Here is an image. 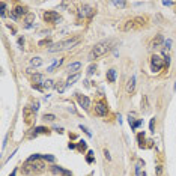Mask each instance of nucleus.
<instances>
[{"instance_id":"1","label":"nucleus","mask_w":176,"mask_h":176,"mask_svg":"<svg viewBox=\"0 0 176 176\" xmlns=\"http://www.w3.org/2000/svg\"><path fill=\"white\" fill-rule=\"evenodd\" d=\"M45 161L41 158V155H32L30 158L24 162L23 166V172L26 175L29 173H42L45 170Z\"/></svg>"},{"instance_id":"2","label":"nucleus","mask_w":176,"mask_h":176,"mask_svg":"<svg viewBox=\"0 0 176 176\" xmlns=\"http://www.w3.org/2000/svg\"><path fill=\"white\" fill-rule=\"evenodd\" d=\"M112 45H113L112 39H107V41H101V42L95 44V47L90 50V53H89V60H95V59L104 56L107 51H110Z\"/></svg>"},{"instance_id":"3","label":"nucleus","mask_w":176,"mask_h":176,"mask_svg":"<svg viewBox=\"0 0 176 176\" xmlns=\"http://www.w3.org/2000/svg\"><path fill=\"white\" fill-rule=\"evenodd\" d=\"M80 42L78 38H72V39H65V41H60V42H56V44H51L48 51L50 53H56V51H63V50H69L75 47V45Z\"/></svg>"},{"instance_id":"4","label":"nucleus","mask_w":176,"mask_h":176,"mask_svg":"<svg viewBox=\"0 0 176 176\" xmlns=\"http://www.w3.org/2000/svg\"><path fill=\"white\" fill-rule=\"evenodd\" d=\"M148 18L146 17H134V18H129L128 21H125L120 26V30L123 32H129V30H135V29H140L146 24Z\"/></svg>"},{"instance_id":"5","label":"nucleus","mask_w":176,"mask_h":176,"mask_svg":"<svg viewBox=\"0 0 176 176\" xmlns=\"http://www.w3.org/2000/svg\"><path fill=\"white\" fill-rule=\"evenodd\" d=\"M164 65H166V62L162 60L161 56L154 54V56L151 57V68H152L154 72H158V71H161L162 68H164Z\"/></svg>"},{"instance_id":"6","label":"nucleus","mask_w":176,"mask_h":176,"mask_svg":"<svg viewBox=\"0 0 176 176\" xmlns=\"http://www.w3.org/2000/svg\"><path fill=\"white\" fill-rule=\"evenodd\" d=\"M44 20L47 23H56V21H60L62 18L56 11H47V12H44Z\"/></svg>"},{"instance_id":"7","label":"nucleus","mask_w":176,"mask_h":176,"mask_svg":"<svg viewBox=\"0 0 176 176\" xmlns=\"http://www.w3.org/2000/svg\"><path fill=\"white\" fill-rule=\"evenodd\" d=\"M95 14V9L92 8V6H89V5H83L81 8H80V17H87L90 18Z\"/></svg>"},{"instance_id":"8","label":"nucleus","mask_w":176,"mask_h":176,"mask_svg":"<svg viewBox=\"0 0 176 176\" xmlns=\"http://www.w3.org/2000/svg\"><path fill=\"white\" fill-rule=\"evenodd\" d=\"M95 113H96L98 116H106V114H107V106L104 104V101L96 102V106H95Z\"/></svg>"},{"instance_id":"9","label":"nucleus","mask_w":176,"mask_h":176,"mask_svg":"<svg viewBox=\"0 0 176 176\" xmlns=\"http://www.w3.org/2000/svg\"><path fill=\"white\" fill-rule=\"evenodd\" d=\"M78 104H80V107H83L84 110H89V107H90V100L87 96H84V95H78Z\"/></svg>"},{"instance_id":"10","label":"nucleus","mask_w":176,"mask_h":176,"mask_svg":"<svg viewBox=\"0 0 176 176\" xmlns=\"http://www.w3.org/2000/svg\"><path fill=\"white\" fill-rule=\"evenodd\" d=\"M81 69V63L80 62H74V63H71L69 66L66 68V71L71 74V75H74V74H78V71Z\"/></svg>"},{"instance_id":"11","label":"nucleus","mask_w":176,"mask_h":176,"mask_svg":"<svg viewBox=\"0 0 176 176\" xmlns=\"http://www.w3.org/2000/svg\"><path fill=\"white\" fill-rule=\"evenodd\" d=\"M26 12H27V9H26L24 6H20V5H18V6H15V8H14V12L11 14V17L15 20V18H18L20 15H24Z\"/></svg>"},{"instance_id":"12","label":"nucleus","mask_w":176,"mask_h":176,"mask_svg":"<svg viewBox=\"0 0 176 176\" xmlns=\"http://www.w3.org/2000/svg\"><path fill=\"white\" fill-rule=\"evenodd\" d=\"M135 90V77L131 75V78L128 80V84H127V92L128 93H134Z\"/></svg>"},{"instance_id":"13","label":"nucleus","mask_w":176,"mask_h":176,"mask_svg":"<svg viewBox=\"0 0 176 176\" xmlns=\"http://www.w3.org/2000/svg\"><path fill=\"white\" fill-rule=\"evenodd\" d=\"M162 42H164V39H162L161 35H156V38L152 39V42H151V47L152 48H156V47H161Z\"/></svg>"},{"instance_id":"14","label":"nucleus","mask_w":176,"mask_h":176,"mask_svg":"<svg viewBox=\"0 0 176 176\" xmlns=\"http://www.w3.org/2000/svg\"><path fill=\"white\" fill-rule=\"evenodd\" d=\"M44 81L45 80H44V75L42 74H35L33 75V86H39V87H41Z\"/></svg>"},{"instance_id":"15","label":"nucleus","mask_w":176,"mask_h":176,"mask_svg":"<svg viewBox=\"0 0 176 176\" xmlns=\"http://www.w3.org/2000/svg\"><path fill=\"white\" fill-rule=\"evenodd\" d=\"M80 80V74H74V75H69V78L66 80V83H65V86L66 87H69L71 84H74L75 81H78Z\"/></svg>"},{"instance_id":"16","label":"nucleus","mask_w":176,"mask_h":176,"mask_svg":"<svg viewBox=\"0 0 176 176\" xmlns=\"http://www.w3.org/2000/svg\"><path fill=\"white\" fill-rule=\"evenodd\" d=\"M62 62H63V59H56V60H54V63L53 65H51V66H48V72H53V71L56 69V68H59V66H60V65H62Z\"/></svg>"},{"instance_id":"17","label":"nucleus","mask_w":176,"mask_h":176,"mask_svg":"<svg viewBox=\"0 0 176 176\" xmlns=\"http://www.w3.org/2000/svg\"><path fill=\"white\" fill-rule=\"evenodd\" d=\"M107 80H108L110 83H114V81H116V69L107 71Z\"/></svg>"},{"instance_id":"18","label":"nucleus","mask_w":176,"mask_h":176,"mask_svg":"<svg viewBox=\"0 0 176 176\" xmlns=\"http://www.w3.org/2000/svg\"><path fill=\"white\" fill-rule=\"evenodd\" d=\"M42 63H44V62H42L41 57H33V59H30V65H32V66H35V68H39Z\"/></svg>"},{"instance_id":"19","label":"nucleus","mask_w":176,"mask_h":176,"mask_svg":"<svg viewBox=\"0 0 176 176\" xmlns=\"http://www.w3.org/2000/svg\"><path fill=\"white\" fill-rule=\"evenodd\" d=\"M32 112H33L32 107H26L24 108V117H26V122H27V123L32 120Z\"/></svg>"},{"instance_id":"20","label":"nucleus","mask_w":176,"mask_h":176,"mask_svg":"<svg viewBox=\"0 0 176 176\" xmlns=\"http://www.w3.org/2000/svg\"><path fill=\"white\" fill-rule=\"evenodd\" d=\"M41 87H42V89H51V87H56V84H54L53 80H45V81L42 83Z\"/></svg>"},{"instance_id":"21","label":"nucleus","mask_w":176,"mask_h":176,"mask_svg":"<svg viewBox=\"0 0 176 176\" xmlns=\"http://www.w3.org/2000/svg\"><path fill=\"white\" fill-rule=\"evenodd\" d=\"M33 20H35V15L33 14H27V15H26V23H27V27H32V21H33Z\"/></svg>"},{"instance_id":"22","label":"nucleus","mask_w":176,"mask_h":176,"mask_svg":"<svg viewBox=\"0 0 176 176\" xmlns=\"http://www.w3.org/2000/svg\"><path fill=\"white\" fill-rule=\"evenodd\" d=\"M141 166H145V162H143V161H139V162H137V166H135V175H137V176H140V169H141Z\"/></svg>"},{"instance_id":"23","label":"nucleus","mask_w":176,"mask_h":176,"mask_svg":"<svg viewBox=\"0 0 176 176\" xmlns=\"http://www.w3.org/2000/svg\"><path fill=\"white\" fill-rule=\"evenodd\" d=\"M0 6H2V11H0V17L3 18V17L6 15V12H5V11H6V3H5V2H0Z\"/></svg>"},{"instance_id":"24","label":"nucleus","mask_w":176,"mask_h":176,"mask_svg":"<svg viewBox=\"0 0 176 176\" xmlns=\"http://www.w3.org/2000/svg\"><path fill=\"white\" fill-rule=\"evenodd\" d=\"M113 5L116 6V8H125L127 2H113Z\"/></svg>"},{"instance_id":"25","label":"nucleus","mask_w":176,"mask_h":176,"mask_svg":"<svg viewBox=\"0 0 176 176\" xmlns=\"http://www.w3.org/2000/svg\"><path fill=\"white\" fill-rule=\"evenodd\" d=\"M41 158L42 160H47V161H51V162L54 161V156L53 155H41Z\"/></svg>"},{"instance_id":"26","label":"nucleus","mask_w":176,"mask_h":176,"mask_svg":"<svg viewBox=\"0 0 176 176\" xmlns=\"http://www.w3.org/2000/svg\"><path fill=\"white\" fill-rule=\"evenodd\" d=\"M32 110H33V113H36L38 110H39V102L38 101H35L33 104H32Z\"/></svg>"},{"instance_id":"27","label":"nucleus","mask_w":176,"mask_h":176,"mask_svg":"<svg viewBox=\"0 0 176 176\" xmlns=\"http://www.w3.org/2000/svg\"><path fill=\"white\" fill-rule=\"evenodd\" d=\"M96 71V65H90V66L87 68V74H93Z\"/></svg>"},{"instance_id":"28","label":"nucleus","mask_w":176,"mask_h":176,"mask_svg":"<svg viewBox=\"0 0 176 176\" xmlns=\"http://www.w3.org/2000/svg\"><path fill=\"white\" fill-rule=\"evenodd\" d=\"M140 125H141V120H137V122H133V123H131V128L135 129V128H139Z\"/></svg>"},{"instance_id":"29","label":"nucleus","mask_w":176,"mask_h":176,"mask_svg":"<svg viewBox=\"0 0 176 176\" xmlns=\"http://www.w3.org/2000/svg\"><path fill=\"white\" fill-rule=\"evenodd\" d=\"M44 119H45V120H54V119H56V116H54V114H45V116H44Z\"/></svg>"},{"instance_id":"30","label":"nucleus","mask_w":176,"mask_h":176,"mask_svg":"<svg viewBox=\"0 0 176 176\" xmlns=\"http://www.w3.org/2000/svg\"><path fill=\"white\" fill-rule=\"evenodd\" d=\"M45 44L50 45V44H51V41H50V39H44V41H39V47H42V45H45Z\"/></svg>"},{"instance_id":"31","label":"nucleus","mask_w":176,"mask_h":176,"mask_svg":"<svg viewBox=\"0 0 176 176\" xmlns=\"http://www.w3.org/2000/svg\"><path fill=\"white\" fill-rule=\"evenodd\" d=\"M35 131L36 133H47V129L42 128V127H38V128H35Z\"/></svg>"},{"instance_id":"32","label":"nucleus","mask_w":176,"mask_h":176,"mask_svg":"<svg viewBox=\"0 0 176 176\" xmlns=\"http://www.w3.org/2000/svg\"><path fill=\"white\" fill-rule=\"evenodd\" d=\"M78 148H80L81 151H84V149H86V141H80V145H78Z\"/></svg>"},{"instance_id":"33","label":"nucleus","mask_w":176,"mask_h":176,"mask_svg":"<svg viewBox=\"0 0 176 176\" xmlns=\"http://www.w3.org/2000/svg\"><path fill=\"white\" fill-rule=\"evenodd\" d=\"M154 127H155V119H151V123H149V128H151V131H154Z\"/></svg>"},{"instance_id":"34","label":"nucleus","mask_w":176,"mask_h":176,"mask_svg":"<svg viewBox=\"0 0 176 176\" xmlns=\"http://www.w3.org/2000/svg\"><path fill=\"white\" fill-rule=\"evenodd\" d=\"M60 175H62V176H72V175H71V172H68V170H62Z\"/></svg>"},{"instance_id":"35","label":"nucleus","mask_w":176,"mask_h":176,"mask_svg":"<svg viewBox=\"0 0 176 176\" xmlns=\"http://www.w3.org/2000/svg\"><path fill=\"white\" fill-rule=\"evenodd\" d=\"M141 140H145V134H143V133H140V134H139V141H140V146H141Z\"/></svg>"},{"instance_id":"36","label":"nucleus","mask_w":176,"mask_h":176,"mask_svg":"<svg viewBox=\"0 0 176 176\" xmlns=\"http://www.w3.org/2000/svg\"><path fill=\"white\" fill-rule=\"evenodd\" d=\"M104 155H106V158L110 161V160H112V156H110V154H108V151H107V149H106V151H104Z\"/></svg>"},{"instance_id":"37","label":"nucleus","mask_w":176,"mask_h":176,"mask_svg":"<svg viewBox=\"0 0 176 176\" xmlns=\"http://www.w3.org/2000/svg\"><path fill=\"white\" fill-rule=\"evenodd\" d=\"M164 45H166L167 48H170V45H172V41H170V39H167V41L164 42Z\"/></svg>"},{"instance_id":"38","label":"nucleus","mask_w":176,"mask_h":176,"mask_svg":"<svg viewBox=\"0 0 176 176\" xmlns=\"http://www.w3.org/2000/svg\"><path fill=\"white\" fill-rule=\"evenodd\" d=\"M162 5H164V6H172L173 2H162Z\"/></svg>"},{"instance_id":"39","label":"nucleus","mask_w":176,"mask_h":176,"mask_svg":"<svg viewBox=\"0 0 176 176\" xmlns=\"http://www.w3.org/2000/svg\"><path fill=\"white\" fill-rule=\"evenodd\" d=\"M18 44L23 45V44H24V38H20V39H18Z\"/></svg>"},{"instance_id":"40","label":"nucleus","mask_w":176,"mask_h":176,"mask_svg":"<svg viewBox=\"0 0 176 176\" xmlns=\"http://www.w3.org/2000/svg\"><path fill=\"white\" fill-rule=\"evenodd\" d=\"M89 155H92V152H89ZM87 162H92V156H87Z\"/></svg>"},{"instance_id":"41","label":"nucleus","mask_w":176,"mask_h":176,"mask_svg":"<svg viewBox=\"0 0 176 176\" xmlns=\"http://www.w3.org/2000/svg\"><path fill=\"white\" fill-rule=\"evenodd\" d=\"M156 175H161V166H158V169H156Z\"/></svg>"},{"instance_id":"42","label":"nucleus","mask_w":176,"mask_h":176,"mask_svg":"<svg viewBox=\"0 0 176 176\" xmlns=\"http://www.w3.org/2000/svg\"><path fill=\"white\" fill-rule=\"evenodd\" d=\"M9 176H15V170H14V172H12V173H11Z\"/></svg>"},{"instance_id":"43","label":"nucleus","mask_w":176,"mask_h":176,"mask_svg":"<svg viewBox=\"0 0 176 176\" xmlns=\"http://www.w3.org/2000/svg\"><path fill=\"white\" fill-rule=\"evenodd\" d=\"M141 176H146V173H143V175H141Z\"/></svg>"}]
</instances>
